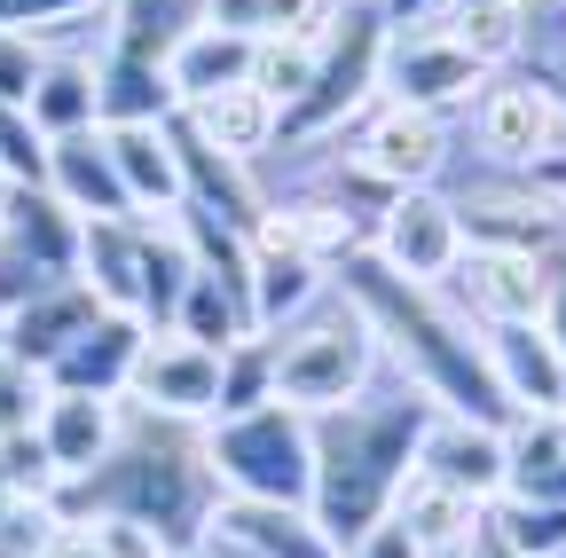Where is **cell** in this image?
I'll return each mask as SVG.
<instances>
[{"mask_svg":"<svg viewBox=\"0 0 566 558\" xmlns=\"http://www.w3.org/2000/svg\"><path fill=\"white\" fill-rule=\"evenodd\" d=\"M331 24H338V17H331ZM331 24H323V32H268V40H252V87H260L275 110H292V103L315 87L323 48H331Z\"/></svg>","mask_w":566,"mask_h":558,"instance_id":"obj_31","label":"cell"},{"mask_svg":"<svg viewBox=\"0 0 566 558\" xmlns=\"http://www.w3.org/2000/svg\"><path fill=\"white\" fill-rule=\"evenodd\" d=\"M417 24H433L441 40H457L472 63H488V72H512V63L527 55L535 9H512V0H433Z\"/></svg>","mask_w":566,"mask_h":558,"instance_id":"obj_20","label":"cell"},{"mask_svg":"<svg viewBox=\"0 0 566 558\" xmlns=\"http://www.w3.org/2000/svg\"><path fill=\"white\" fill-rule=\"evenodd\" d=\"M189 558H260V550H252L237 527H221V519H212V527H205V543H197Z\"/></svg>","mask_w":566,"mask_h":558,"instance_id":"obj_42","label":"cell"},{"mask_svg":"<svg viewBox=\"0 0 566 558\" xmlns=\"http://www.w3.org/2000/svg\"><path fill=\"white\" fill-rule=\"evenodd\" d=\"M40 48H32V32H0V103H32V87H40Z\"/></svg>","mask_w":566,"mask_h":558,"instance_id":"obj_38","label":"cell"},{"mask_svg":"<svg viewBox=\"0 0 566 558\" xmlns=\"http://www.w3.org/2000/svg\"><path fill=\"white\" fill-rule=\"evenodd\" d=\"M268 346H275V401H292L300 417H331L346 401H363L386 362L370 315L338 292V275H331V299L307 307L292 330H275Z\"/></svg>","mask_w":566,"mask_h":558,"instance_id":"obj_4","label":"cell"},{"mask_svg":"<svg viewBox=\"0 0 566 558\" xmlns=\"http://www.w3.org/2000/svg\"><path fill=\"white\" fill-rule=\"evenodd\" d=\"M221 527H237L260 558H346L307 504H221Z\"/></svg>","mask_w":566,"mask_h":558,"instance_id":"obj_29","label":"cell"},{"mask_svg":"<svg viewBox=\"0 0 566 558\" xmlns=\"http://www.w3.org/2000/svg\"><path fill=\"white\" fill-rule=\"evenodd\" d=\"M346 558H424V550H417V535L401 519H378L363 543H346Z\"/></svg>","mask_w":566,"mask_h":558,"instance_id":"obj_40","label":"cell"},{"mask_svg":"<svg viewBox=\"0 0 566 558\" xmlns=\"http://www.w3.org/2000/svg\"><path fill=\"white\" fill-rule=\"evenodd\" d=\"M103 143L118 158V181L134 197V213H174L181 204V166H174L166 126H103Z\"/></svg>","mask_w":566,"mask_h":558,"instance_id":"obj_28","label":"cell"},{"mask_svg":"<svg viewBox=\"0 0 566 558\" xmlns=\"http://www.w3.org/2000/svg\"><path fill=\"white\" fill-rule=\"evenodd\" d=\"M174 338L212 346V355H229L237 338H260V330H252V299H244V292H229L221 275H189L181 315H174Z\"/></svg>","mask_w":566,"mask_h":558,"instance_id":"obj_32","label":"cell"},{"mask_svg":"<svg viewBox=\"0 0 566 558\" xmlns=\"http://www.w3.org/2000/svg\"><path fill=\"white\" fill-rule=\"evenodd\" d=\"M95 315H103V299L80 284V275H71V284H48L40 299H24L9 323H0V355H17V362H32V370L48 378V362H55Z\"/></svg>","mask_w":566,"mask_h":558,"instance_id":"obj_19","label":"cell"},{"mask_svg":"<svg viewBox=\"0 0 566 558\" xmlns=\"http://www.w3.org/2000/svg\"><path fill=\"white\" fill-rule=\"evenodd\" d=\"M48 197H63L80 221H126V213H134V197H126V181H118V158H111V143H103V126L48 143Z\"/></svg>","mask_w":566,"mask_h":558,"instance_id":"obj_17","label":"cell"},{"mask_svg":"<svg viewBox=\"0 0 566 558\" xmlns=\"http://www.w3.org/2000/svg\"><path fill=\"white\" fill-rule=\"evenodd\" d=\"M166 80H174V103L197 110L229 87H252V32H229V24H197L189 40H174L166 55Z\"/></svg>","mask_w":566,"mask_h":558,"instance_id":"obj_22","label":"cell"},{"mask_svg":"<svg viewBox=\"0 0 566 558\" xmlns=\"http://www.w3.org/2000/svg\"><path fill=\"white\" fill-rule=\"evenodd\" d=\"M142 346H150V330H142L134 315H95V323L48 362V393H103V401H126V378H134V362H142Z\"/></svg>","mask_w":566,"mask_h":558,"instance_id":"obj_16","label":"cell"},{"mask_svg":"<svg viewBox=\"0 0 566 558\" xmlns=\"http://www.w3.org/2000/svg\"><path fill=\"white\" fill-rule=\"evenodd\" d=\"M558 244H566V204H558Z\"/></svg>","mask_w":566,"mask_h":558,"instance_id":"obj_47","label":"cell"},{"mask_svg":"<svg viewBox=\"0 0 566 558\" xmlns=\"http://www.w3.org/2000/svg\"><path fill=\"white\" fill-rule=\"evenodd\" d=\"M338 292L370 315L378 346L409 370V386L441 417H472V425H495V433L520 425V409L504 401V386L488 370V330L464 323L433 284H409V275H394L378 252H354L338 267Z\"/></svg>","mask_w":566,"mask_h":558,"instance_id":"obj_1","label":"cell"},{"mask_svg":"<svg viewBox=\"0 0 566 558\" xmlns=\"http://www.w3.org/2000/svg\"><path fill=\"white\" fill-rule=\"evenodd\" d=\"M9 197H17V181H9V173H0V213H9Z\"/></svg>","mask_w":566,"mask_h":558,"instance_id":"obj_45","label":"cell"},{"mask_svg":"<svg viewBox=\"0 0 566 558\" xmlns=\"http://www.w3.org/2000/svg\"><path fill=\"white\" fill-rule=\"evenodd\" d=\"M95 63H103V55H48V63H40V87H32L24 110H32V126L48 134V143L95 126Z\"/></svg>","mask_w":566,"mask_h":558,"instance_id":"obj_30","label":"cell"},{"mask_svg":"<svg viewBox=\"0 0 566 558\" xmlns=\"http://www.w3.org/2000/svg\"><path fill=\"white\" fill-rule=\"evenodd\" d=\"M63 9H87V0H0V32H40Z\"/></svg>","mask_w":566,"mask_h":558,"instance_id":"obj_41","label":"cell"},{"mask_svg":"<svg viewBox=\"0 0 566 558\" xmlns=\"http://www.w3.org/2000/svg\"><path fill=\"white\" fill-rule=\"evenodd\" d=\"M331 299V267L300 260V252H260L252 244V330L275 338V330H292L307 307Z\"/></svg>","mask_w":566,"mask_h":558,"instance_id":"obj_25","label":"cell"},{"mask_svg":"<svg viewBox=\"0 0 566 558\" xmlns=\"http://www.w3.org/2000/svg\"><path fill=\"white\" fill-rule=\"evenodd\" d=\"M205 464L221 480V504H307L315 496V433L292 401L212 417Z\"/></svg>","mask_w":566,"mask_h":558,"instance_id":"obj_5","label":"cell"},{"mask_svg":"<svg viewBox=\"0 0 566 558\" xmlns=\"http://www.w3.org/2000/svg\"><path fill=\"white\" fill-rule=\"evenodd\" d=\"M126 409L174 417V425H212V417H221V355L174 338V330L150 338L142 362H134V378H126Z\"/></svg>","mask_w":566,"mask_h":558,"instance_id":"obj_10","label":"cell"},{"mask_svg":"<svg viewBox=\"0 0 566 558\" xmlns=\"http://www.w3.org/2000/svg\"><path fill=\"white\" fill-rule=\"evenodd\" d=\"M504 456L512 504H566V417H520L504 433Z\"/></svg>","mask_w":566,"mask_h":558,"instance_id":"obj_27","label":"cell"},{"mask_svg":"<svg viewBox=\"0 0 566 558\" xmlns=\"http://www.w3.org/2000/svg\"><path fill=\"white\" fill-rule=\"evenodd\" d=\"M495 535L512 543V558H566V504H488Z\"/></svg>","mask_w":566,"mask_h":558,"instance_id":"obj_35","label":"cell"},{"mask_svg":"<svg viewBox=\"0 0 566 558\" xmlns=\"http://www.w3.org/2000/svg\"><path fill=\"white\" fill-rule=\"evenodd\" d=\"M0 173H9L17 189H48V134L17 103H0Z\"/></svg>","mask_w":566,"mask_h":558,"instance_id":"obj_36","label":"cell"},{"mask_svg":"<svg viewBox=\"0 0 566 558\" xmlns=\"http://www.w3.org/2000/svg\"><path fill=\"white\" fill-rule=\"evenodd\" d=\"M527 189H535V197H551V204H566V150H551V158L527 173Z\"/></svg>","mask_w":566,"mask_h":558,"instance_id":"obj_43","label":"cell"},{"mask_svg":"<svg viewBox=\"0 0 566 558\" xmlns=\"http://www.w3.org/2000/svg\"><path fill=\"white\" fill-rule=\"evenodd\" d=\"M80 527L95 535L103 558H174L166 535H158V527H142V519H80Z\"/></svg>","mask_w":566,"mask_h":558,"instance_id":"obj_39","label":"cell"},{"mask_svg":"<svg viewBox=\"0 0 566 558\" xmlns=\"http://www.w3.org/2000/svg\"><path fill=\"white\" fill-rule=\"evenodd\" d=\"M55 512H63V527L142 519V527L166 535L174 558H189L205 543V527L221 519V480L205 464V425H174V417L126 409V441L111 449V464H95L87 480H63Z\"/></svg>","mask_w":566,"mask_h":558,"instance_id":"obj_2","label":"cell"},{"mask_svg":"<svg viewBox=\"0 0 566 558\" xmlns=\"http://www.w3.org/2000/svg\"><path fill=\"white\" fill-rule=\"evenodd\" d=\"M370 252L394 267V275H409V284H449V267L464 260V221H457V197H441V189H401L386 213H378V229H370Z\"/></svg>","mask_w":566,"mask_h":558,"instance_id":"obj_9","label":"cell"},{"mask_svg":"<svg viewBox=\"0 0 566 558\" xmlns=\"http://www.w3.org/2000/svg\"><path fill=\"white\" fill-rule=\"evenodd\" d=\"M80 236H87V221L71 213L63 197H48V189H17L9 197V213H0V244L9 252H24L40 275H80Z\"/></svg>","mask_w":566,"mask_h":558,"instance_id":"obj_21","label":"cell"},{"mask_svg":"<svg viewBox=\"0 0 566 558\" xmlns=\"http://www.w3.org/2000/svg\"><path fill=\"white\" fill-rule=\"evenodd\" d=\"M252 244H260V252H300V260H315V267L338 275L354 252H370V229L354 221V213H338L331 197L300 189V197H268V213H260Z\"/></svg>","mask_w":566,"mask_h":558,"instance_id":"obj_14","label":"cell"},{"mask_svg":"<svg viewBox=\"0 0 566 558\" xmlns=\"http://www.w3.org/2000/svg\"><path fill=\"white\" fill-rule=\"evenodd\" d=\"M488 370L520 417H566V355L543 323H504L488 330Z\"/></svg>","mask_w":566,"mask_h":558,"instance_id":"obj_15","label":"cell"},{"mask_svg":"<svg viewBox=\"0 0 566 558\" xmlns=\"http://www.w3.org/2000/svg\"><path fill=\"white\" fill-rule=\"evenodd\" d=\"M512 9H551V0H512Z\"/></svg>","mask_w":566,"mask_h":558,"instance_id":"obj_46","label":"cell"},{"mask_svg":"<svg viewBox=\"0 0 566 558\" xmlns=\"http://www.w3.org/2000/svg\"><path fill=\"white\" fill-rule=\"evenodd\" d=\"M189 126H197L221 158H237V166H260V158L283 143V110H275L260 87H229V95L197 103V110H189Z\"/></svg>","mask_w":566,"mask_h":558,"instance_id":"obj_26","label":"cell"},{"mask_svg":"<svg viewBox=\"0 0 566 558\" xmlns=\"http://www.w3.org/2000/svg\"><path fill=\"white\" fill-rule=\"evenodd\" d=\"M504 433L495 425H472V417H441L433 409V425H424V441H417V480H433V487H449V496H464V504H504Z\"/></svg>","mask_w":566,"mask_h":558,"instance_id":"obj_12","label":"cell"},{"mask_svg":"<svg viewBox=\"0 0 566 558\" xmlns=\"http://www.w3.org/2000/svg\"><path fill=\"white\" fill-rule=\"evenodd\" d=\"M80 284L103 299V315H134L142 323V213L87 221V236H80Z\"/></svg>","mask_w":566,"mask_h":558,"instance_id":"obj_24","label":"cell"},{"mask_svg":"<svg viewBox=\"0 0 566 558\" xmlns=\"http://www.w3.org/2000/svg\"><path fill=\"white\" fill-rule=\"evenodd\" d=\"M181 103H174V80L158 55H134V48H111L95 63V126H166Z\"/></svg>","mask_w":566,"mask_h":558,"instance_id":"obj_23","label":"cell"},{"mask_svg":"<svg viewBox=\"0 0 566 558\" xmlns=\"http://www.w3.org/2000/svg\"><path fill=\"white\" fill-rule=\"evenodd\" d=\"M40 409H48V378L17 355H0V441H17L40 425Z\"/></svg>","mask_w":566,"mask_h":558,"instance_id":"obj_37","label":"cell"},{"mask_svg":"<svg viewBox=\"0 0 566 558\" xmlns=\"http://www.w3.org/2000/svg\"><path fill=\"white\" fill-rule=\"evenodd\" d=\"M441 299L480 323V330H504V323H543L551 299V260L543 252H495V244H464V260L449 267Z\"/></svg>","mask_w":566,"mask_h":558,"instance_id":"obj_8","label":"cell"},{"mask_svg":"<svg viewBox=\"0 0 566 558\" xmlns=\"http://www.w3.org/2000/svg\"><path fill=\"white\" fill-rule=\"evenodd\" d=\"M205 24V0H118V48L134 55H174V40H189Z\"/></svg>","mask_w":566,"mask_h":558,"instance_id":"obj_33","label":"cell"},{"mask_svg":"<svg viewBox=\"0 0 566 558\" xmlns=\"http://www.w3.org/2000/svg\"><path fill=\"white\" fill-rule=\"evenodd\" d=\"M424 425H433V401H424L417 386L394 393V401H346L331 417H307V433H315V527L346 550V543H363L378 519H394L401 504V487L417 472V441Z\"/></svg>","mask_w":566,"mask_h":558,"instance_id":"obj_3","label":"cell"},{"mask_svg":"<svg viewBox=\"0 0 566 558\" xmlns=\"http://www.w3.org/2000/svg\"><path fill=\"white\" fill-rule=\"evenodd\" d=\"M488 80H495L488 63H472V55H464L457 40H441L433 24L386 32V72H378V95H386V103H409V110L449 118V110H472V95H480Z\"/></svg>","mask_w":566,"mask_h":558,"instance_id":"obj_7","label":"cell"},{"mask_svg":"<svg viewBox=\"0 0 566 558\" xmlns=\"http://www.w3.org/2000/svg\"><path fill=\"white\" fill-rule=\"evenodd\" d=\"M48 558H103V550H95V535H87V527H63Z\"/></svg>","mask_w":566,"mask_h":558,"instance_id":"obj_44","label":"cell"},{"mask_svg":"<svg viewBox=\"0 0 566 558\" xmlns=\"http://www.w3.org/2000/svg\"><path fill=\"white\" fill-rule=\"evenodd\" d=\"M354 158H363L386 189H441V166H449V118L378 95V103L363 110V126H354Z\"/></svg>","mask_w":566,"mask_h":558,"instance_id":"obj_11","label":"cell"},{"mask_svg":"<svg viewBox=\"0 0 566 558\" xmlns=\"http://www.w3.org/2000/svg\"><path fill=\"white\" fill-rule=\"evenodd\" d=\"M268 401H275V346L237 338L221 355V417H244V409H268Z\"/></svg>","mask_w":566,"mask_h":558,"instance_id":"obj_34","label":"cell"},{"mask_svg":"<svg viewBox=\"0 0 566 558\" xmlns=\"http://www.w3.org/2000/svg\"><path fill=\"white\" fill-rule=\"evenodd\" d=\"M472 150L504 173V181H527L551 150H566V103H558V80L551 72H495L480 95H472Z\"/></svg>","mask_w":566,"mask_h":558,"instance_id":"obj_6","label":"cell"},{"mask_svg":"<svg viewBox=\"0 0 566 558\" xmlns=\"http://www.w3.org/2000/svg\"><path fill=\"white\" fill-rule=\"evenodd\" d=\"M32 441H40V456L55 464V487H63V480H87V472L111 464V449L126 441V401H103V393H48Z\"/></svg>","mask_w":566,"mask_h":558,"instance_id":"obj_13","label":"cell"},{"mask_svg":"<svg viewBox=\"0 0 566 558\" xmlns=\"http://www.w3.org/2000/svg\"><path fill=\"white\" fill-rule=\"evenodd\" d=\"M457 221H464V244H495V252H558V204L535 197L527 181H504L488 197H457Z\"/></svg>","mask_w":566,"mask_h":558,"instance_id":"obj_18","label":"cell"}]
</instances>
